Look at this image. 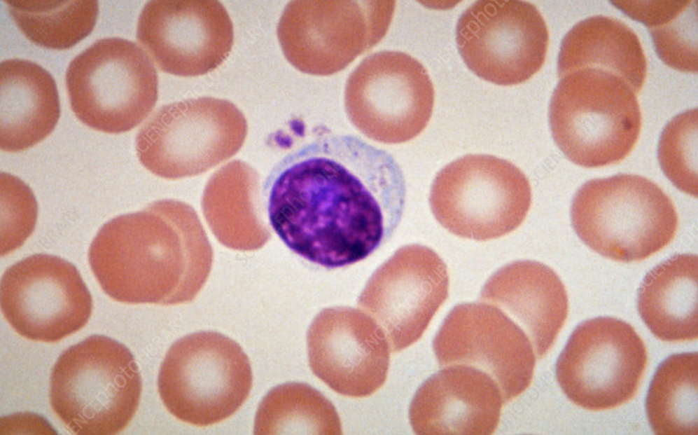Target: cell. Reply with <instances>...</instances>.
Returning <instances> with one entry per match:
<instances>
[{
    "instance_id": "6da1fadb",
    "label": "cell",
    "mask_w": 698,
    "mask_h": 435,
    "mask_svg": "<svg viewBox=\"0 0 698 435\" xmlns=\"http://www.w3.org/2000/svg\"><path fill=\"white\" fill-rule=\"evenodd\" d=\"M264 193L270 226L286 246L335 269L363 261L391 239L406 185L386 151L355 136L328 134L282 159Z\"/></svg>"
},
{
    "instance_id": "7a4b0ae2",
    "label": "cell",
    "mask_w": 698,
    "mask_h": 435,
    "mask_svg": "<svg viewBox=\"0 0 698 435\" xmlns=\"http://www.w3.org/2000/svg\"><path fill=\"white\" fill-rule=\"evenodd\" d=\"M168 202L118 216L106 223L88 251L103 291L127 303L176 305L191 301L207 276L170 262Z\"/></svg>"
},
{
    "instance_id": "3957f363",
    "label": "cell",
    "mask_w": 698,
    "mask_h": 435,
    "mask_svg": "<svg viewBox=\"0 0 698 435\" xmlns=\"http://www.w3.org/2000/svg\"><path fill=\"white\" fill-rule=\"evenodd\" d=\"M636 95L622 78L601 69L565 74L559 77L549 108L555 144L569 160L584 167L622 161L641 131Z\"/></svg>"
},
{
    "instance_id": "277c9868",
    "label": "cell",
    "mask_w": 698,
    "mask_h": 435,
    "mask_svg": "<svg viewBox=\"0 0 698 435\" xmlns=\"http://www.w3.org/2000/svg\"><path fill=\"white\" fill-rule=\"evenodd\" d=\"M573 228L601 256L641 261L671 243L678 227L672 200L651 180L618 174L585 183L571 207Z\"/></svg>"
},
{
    "instance_id": "5b68a950",
    "label": "cell",
    "mask_w": 698,
    "mask_h": 435,
    "mask_svg": "<svg viewBox=\"0 0 698 435\" xmlns=\"http://www.w3.org/2000/svg\"><path fill=\"white\" fill-rule=\"evenodd\" d=\"M141 378L124 345L94 335L64 350L52 368L51 408L76 434L113 435L134 416Z\"/></svg>"
},
{
    "instance_id": "8992f818",
    "label": "cell",
    "mask_w": 698,
    "mask_h": 435,
    "mask_svg": "<svg viewBox=\"0 0 698 435\" xmlns=\"http://www.w3.org/2000/svg\"><path fill=\"white\" fill-rule=\"evenodd\" d=\"M252 382L249 358L239 344L218 332L201 331L172 345L158 386L171 414L204 427L236 413L249 397Z\"/></svg>"
},
{
    "instance_id": "52a82bcc",
    "label": "cell",
    "mask_w": 698,
    "mask_h": 435,
    "mask_svg": "<svg viewBox=\"0 0 698 435\" xmlns=\"http://www.w3.org/2000/svg\"><path fill=\"white\" fill-rule=\"evenodd\" d=\"M66 87L77 118L110 134L139 125L155 106L156 69L136 43L118 37L99 39L69 64Z\"/></svg>"
},
{
    "instance_id": "ba28073f",
    "label": "cell",
    "mask_w": 698,
    "mask_h": 435,
    "mask_svg": "<svg viewBox=\"0 0 698 435\" xmlns=\"http://www.w3.org/2000/svg\"><path fill=\"white\" fill-rule=\"evenodd\" d=\"M531 188L511 162L489 155H467L435 176L430 205L451 233L477 241L497 239L517 229L531 205Z\"/></svg>"
},
{
    "instance_id": "9c48e42d",
    "label": "cell",
    "mask_w": 698,
    "mask_h": 435,
    "mask_svg": "<svg viewBox=\"0 0 698 435\" xmlns=\"http://www.w3.org/2000/svg\"><path fill=\"white\" fill-rule=\"evenodd\" d=\"M395 7L394 1H291L280 18L278 39L298 70L332 75L384 37Z\"/></svg>"
},
{
    "instance_id": "30bf717a",
    "label": "cell",
    "mask_w": 698,
    "mask_h": 435,
    "mask_svg": "<svg viewBox=\"0 0 698 435\" xmlns=\"http://www.w3.org/2000/svg\"><path fill=\"white\" fill-rule=\"evenodd\" d=\"M248 130L246 120L232 102L202 97L164 105L139 129L136 150L153 173H197L235 154Z\"/></svg>"
},
{
    "instance_id": "8fae6325",
    "label": "cell",
    "mask_w": 698,
    "mask_h": 435,
    "mask_svg": "<svg viewBox=\"0 0 698 435\" xmlns=\"http://www.w3.org/2000/svg\"><path fill=\"white\" fill-rule=\"evenodd\" d=\"M647 363L645 345L633 326L599 317L574 329L557 361L556 375L573 403L603 410L635 396Z\"/></svg>"
},
{
    "instance_id": "7c38bea8",
    "label": "cell",
    "mask_w": 698,
    "mask_h": 435,
    "mask_svg": "<svg viewBox=\"0 0 698 435\" xmlns=\"http://www.w3.org/2000/svg\"><path fill=\"white\" fill-rule=\"evenodd\" d=\"M435 92L423 64L403 52L384 50L365 57L349 76L344 104L351 123L383 142L409 141L426 127Z\"/></svg>"
},
{
    "instance_id": "4fadbf2b",
    "label": "cell",
    "mask_w": 698,
    "mask_h": 435,
    "mask_svg": "<svg viewBox=\"0 0 698 435\" xmlns=\"http://www.w3.org/2000/svg\"><path fill=\"white\" fill-rule=\"evenodd\" d=\"M456 41L475 75L494 84L515 85L543 67L549 32L538 8L528 1L482 0L460 16Z\"/></svg>"
},
{
    "instance_id": "5bb4252c",
    "label": "cell",
    "mask_w": 698,
    "mask_h": 435,
    "mask_svg": "<svg viewBox=\"0 0 698 435\" xmlns=\"http://www.w3.org/2000/svg\"><path fill=\"white\" fill-rule=\"evenodd\" d=\"M1 308L20 336L54 343L87 324L92 299L73 264L56 256L36 254L15 263L4 273Z\"/></svg>"
},
{
    "instance_id": "9a60e30c",
    "label": "cell",
    "mask_w": 698,
    "mask_h": 435,
    "mask_svg": "<svg viewBox=\"0 0 698 435\" xmlns=\"http://www.w3.org/2000/svg\"><path fill=\"white\" fill-rule=\"evenodd\" d=\"M441 366H473L498 384L504 403L530 385L536 364L534 350L524 331L498 307L487 303H461L447 315L433 340Z\"/></svg>"
},
{
    "instance_id": "2e32d148",
    "label": "cell",
    "mask_w": 698,
    "mask_h": 435,
    "mask_svg": "<svg viewBox=\"0 0 698 435\" xmlns=\"http://www.w3.org/2000/svg\"><path fill=\"white\" fill-rule=\"evenodd\" d=\"M137 38L162 71L197 76L224 62L233 45L234 31L218 1L153 0L139 15Z\"/></svg>"
},
{
    "instance_id": "e0dca14e",
    "label": "cell",
    "mask_w": 698,
    "mask_h": 435,
    "mask_svg": "<svg viewBox=\"0 0 698 435\" xmlns=\"http://www.w3.org/2000/svg\"><path fill=\"white\" fill-rule=\"evenodd\" d=\"M307 344L312 372L338 394L368 396L386 381L389 342L374 320L361 310L323 309L309 327Z\"/></svg>"
},
{
    "instance_id": "ac0fdd59",
    "label": "cell",
    "mask_w": 698,
    "mask_h": 435,
    "mask_svg": "<svg viewBox=\"0 0 698 435\" xmlns=\"http://www.w3.org/2000/svg\"><path fill=\"white\" fill-rule=\"evenodd\" d=\"M408 263L394 277L372 279L358 304L385 334L393 352L417 342L448 296L442 259L422 246L409 249Z\"/></svg>"
},
{
    "instance_id": "d6986e66",
    "label": "cell",
    "mask_w": 698,
    "mask_h": 435,
    "mask_svg": "<svg viewBox=\"0 0 698 435\" xmlns=\"http://www.w3.org/2000/svg\"><path fill=\"white\" fill-rule=\"evenodd\" d=\"M503 403L498 384L487 373L449 365L419 387L409 417L417 434L489 435L498 427Z\"/></svg>"
},
{
    "instance_id": "ffe728a7",
    "label": "cell",
    "mask_w": 698,
    "mask_h": 435,
    "mask_svg": "<svg viewBox=\"0 0 698 435\" xmlns=\"http://www.w3.org/2000/svg\"><path fill=\"white\" fill-rule=\"evenodd\" d=\"M526 334L537 358L550 351L568 315L566 290L557 273L535 261L519 260L494 272L480 294Z\"/></svg>"
},
{
    "instance_id": "44dd1931",
    "label": "cell",
    "mask_w": 698,
    "mask_h": 435,
    "mask_svg": "<svg viewBox=\"0 0 698 435\" xmlns=\"http://www.w3.org/2000/svg\"><path fill=\"white\" fill-rule=\"evenodd\" d=\"M1 149L20 152L46 138L60 115L59 94L51 74L32 61L1 62Z\"/></svg>"
},
{
    "instance_id": "7402d4cb",
    "label": "cell",
    "mask_w": 698,
    "mask_h": 435,
    "mask_svg": "<svg viewBox=\"0 0 698 435\" xmlns=\"http://www.w3.org/2000/svg\"><path fill=\"white\" fill-rule=\"evenodd\" d=\"M697 262L696 254H676L652 268L641 284L638 313L663 341L698 338Z\"/></svg>"
},
{
    "instance_id": "603a6c76",
    "label": "cell",
    "mask_w": 698,
    "mask_h": 435,
    "mask_svg": "<svg viewBox=\"0 0 698 435\" xmlns=\"http://www.w3.org/2000/svg\"><path fill=\"white\" fill-rule=\"evenodd\" d=\"M557 67L559 78L582 68L605 70L622 78L636 94L647 74L637 35L621 20L603 15L579 22L566 34Z\"/></svg>"
},
{
    "instance_id": "cb8c5ba5",
    "label": "cell",
    "mask_w": 698,
    "mask_h": 435,
    "mask_svg": "<svg viewBox=\"0 0 698 435\" xmlns=\"http://www.w3.org/2000/svg\"><path fill=\"white\" fill-rule=\"evenodd\" d=\"M698 354H672L658 366L648 392L649 424L658 435L698 434Z\"/></svg>"
},
{
    "instance_id": "d4e9b609",
    "label": "cell",
    "mask_w": 698,
    "mask_h": 435,
    "mask_svg": "<svg viewBox=\"0 0 698 435\" xmlns=\"http://www.w3.org/2000/svg\"><path fill=\"white\" fill-rule=\"evenodd\" d=\"M255 434H342L338 413L319 391L302 382L271 389L258 408Z\"/></svg>"
},
{
    "instance_id": "484cf974",
    "label": "cell",
    "mask_w": 698,
    "mask_h": 435,
    "mask_svg": "<svg viewBox=\"0 0 698 435\" xmlns=\"http://www.w3.org/2000/svg\"><path fill=\"white\" fill-rule=\"evenodd\" d=\"M629 17L645 25L661 60L683 72L697 73V1H613Z\"/></svg>"
},
{
    "instance_id": "4316f807",
    "label": "cell",
    "mask_w": 698,
    "mask_h": 435,
    "mask_svg": "<svg viewBox=\"0 0 698 435\" xmlns=\"http://www.w3.org/2000/svg\"><path fill=\"white\" fill-rule=\"evenodd\" d=\"M25 36L48 49L67 50L87 37L97 20L95 0L4 1Z\"/></svg>"
},
{
    "instance_id": "83f0119b",
    "label": "cell",
    "mask_w": 698,
    "mask_h": 435,
    "mask_svg": "<svg viewBox=\"0 0 698 435\" xmlns=\"http://www.w3.org/2000/svg\"><path fill=\"white\" fill-rule=\"evenodd\" d=\"M658 160L674 186L697 197V109L684 111L665 126L659 139Z\"/></svg>"
},
{
    "instance_id": "f1b7e54d",
    "label": "cell",
    "mask_w": 698,
    "mask_h": 435,
    "mask_svg": "<svg viewBox=\"0 0 698 435\" xmlns=\"http://www.w3.org/2000/svg\"><path fill=\"white\" fill-rule=\"evenodd\" d=\"M1 256L23 244L32 233L37 217V204L30 188L19 178L1 174Z\"/></svg>"
}]
</instances>
